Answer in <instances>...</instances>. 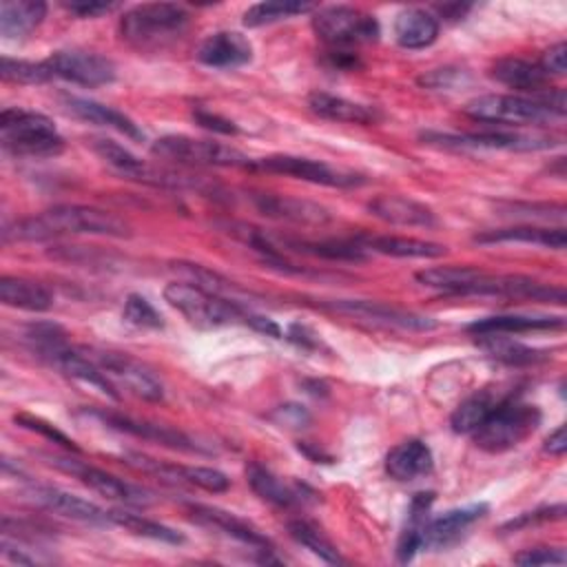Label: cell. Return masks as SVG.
I'll return each instance as SVG.
<instances>
[{"label": "cell", "mask_w": 567, "mask_h": 567, "mask_svg": "<svg viewBox=\"0 0 567 567\" xmlns=\"http://www.w3.org/2000/svg\"><path fill=\"white\" fill-rule=\"evenodd\" d=\"M66 235H100V237H128L131 226L111 210L80 204H60L38 215L24 217L4 226L2 241H49Z\"/></svg>", "instance_id": "cell-1"}, {"label": "cell", "mask_w": 567, "mask_h": 567, "mask_svg": "<svg viewBox=\"0 0 567 567\" xmlns=\"http://www.w3.org/2000/svg\"><path fill=\"white\" fill-rule=\"evenodd\" d=\"M190 13L175 2H144L122 13L120 35L137 51H162L188 29Z\"/></svg>", "instance_id": "cell-2"}, {"label": "cell", "mask_w": 567, "mask_h": 567, "mask_svg": "<svg viewBox=\"0 0 567 567\" xmlns=\"http://www.w3.org/2000/svg\"><path fill=\"white\" fill-rule=\"evenodd\" d=\"M0 144L13 157H53L62 153L64 137L51 117L11 106L0 113Z\"/></svg>", "instance_id": "cell-3"}, {"label": "cell", "mask_w": 567, "mask_h": 567, "mask_svg": "<svg viewBox=\"0 0 567 567\" xmlns=\"http://www.w3.org/2000/svg\"><path fill=\"white\" fill-rule=\"evenodd\" d=\"M164 299L168 301V306L179 310L188 323L197 328H217L230 323L246 326L250 312L237 301L226 299L190 281H171L164 288Z\"/></svg>", "instance_id": "cell-4"}, {"label": "cell", "mask_w": 567, "mask_h": 567, "mask_svg": "<svg viewBox=\"0 0 567 567\" xmlns=\"http://www.w3.org/2000/svg\"><path fill=\"white\" fill-rule=\"evenodd\" d=\"M540 410L529 403H518L514 399H503L489 416L472 432L474 445L489 452H507L520 445L527 436H532L540 425Z\"/></svg>", "instance_id": "cell-5"}, {"label": "cell", "mask_w": 567, "mask_h": 567, "mask_svg": "<svg viewBox=\"0 0 567 567\" xmlns=\"http://www.w3.org/2000/svg\"><path fill=\"white\" fill-rule=\"evenodd\" d=\"M465 115L496 126H545L565 115L551 111L538 97L527 95H503V93H487L470 100L465 104Z\"/></svg>", "instance_id": "cell-6"}, {"label": "cell", "mask_w": 567, "mask_h": 567, "mask_svg": "<svg viewBox=\"0 0 567 567\" xmlns=\"http://www.w3.org/2000/svg\"><path fill=\"white\" fill-rule=\"evenodd\" d=\"M312 29L317 38L332 49L372 44L379 40L381 33V27L374 16L346 4L315 9Z\"/></svg>", "instance_id": "cell-7"}, {"label": "cell", "mask_w": 567, "mask_h": 567, "mask_svg": "<svg viewBox=\"0 0 567 567\" xmlns=\"http://www.w3.org/2000/svg\"><path fill=\"white\" fill-rule=\"evenodd\" d=\"M157 159H168L184 166H248L250 157L239 148L213 140L190 135H162L151 144Z\"/></svg>", "instance_id": "cell-8"}, {"label": "cell", "mask_w": 567, "mask_h": 567, "mask_svg": "<svg viewBox=\"0 0 567 567\" xmlns=\"http://www.w3.org/2000/svg\"><path fill=\"white\" fill-rule=\"evenodd\" d=\"M250 168L252 171H264V173L288 175V177H295V179H301V182H310V184L337 186V188H352V186H359V184L365 182L357 173L332 168L326 162L301 157V155H288V153L252 159Z\"/></svg>", "instance_id": "cell-9"}, {"label": "cell", "mask_w": 567, "mask_h": 567, "mask_svg": "<svg viewBox=\"0 0 567 567\" xmlns=\"http://www.w3.org/2000/svg\"><path fill=\"white\" fill-rule=\"evenodd\" d=\"M427 144H439L447 148H487V151H545L560 142L554 135L538 133H520V131H481V133H423Z\"/></svg>", "instance_id": "cell-10"}, {"label": "cell", "mask_w": 567, "mask_h": 567, "mask_svg": "<svg viewBox=\"0 0 567 567\" xmlns=\"http://www.w3.org/2000/svg\"><path fill=\"white\" fill-rule=\"evenodd\" d=\"M86 354L102 368V372L115 383V388H124L137 399L153 401V403L164 399V385L157 379V374L151 368H146L142 361L133 359L131 354L111 352V350H97Z\"/></svg>", "instance_id": "cell-11"}, {"label": "cell", "mask_w": 567, "mask_h": 567, "mask_svg": "<svg viewBox=\"0 0 567 567\" xmlns=\"http://www.w3.org/2000/svg\"><path fill=\"white\" fill-rule=\"evenodd\" d=\"M321 308L348 315L361 321H370L377 326L385 328H399V330H410V332H427L436 328V321L432 317L403 310L383 301H368V299H330L321 301Z\"/></svg>", "instance_id": "cell-12"}, {"label": "cell", "mask_w": 567, "mask_h": 567, "mask_svg": "<svg viewBox=\"0 0 567 567\" xmlns=\"http://www.w3.org/2000/svg\"><path fill=\"white\" fill-rule=\"evenodd\" d=\"M51 465H55L58 470L75 476L80 483H84L89 489H93L95 494L109 498V501H117V503H128V505H146L151 503V492L135 487L100 467H93L84 461H78L75 456H44Z\"/></svg>", "instance_id": "cell-13"}, {"label": "cell", "mask_w": 567, "mask_h": 567, "mask_svg": "<svg viewBox=\"0 0 567 567\" xmlns=\"http://www.w3.org/2000/svg\"><path fill=\"white\" fill-rule=\"evenodd\" d=\"M53 78L80 84V86H102L115 80V64L106 55L84 49H64L51 53L47 60Z\"/></svg>", "instance_id": "cell-14"}, {"label": "cell", "mask_w": 567, "mask_h": 567, "mask_svg": "<svg viewBox=\"0 0 567 567\" xmlns=\"http://www.w3.org/2000/svg\"><path fill=\"white\" fill-rule=\"evenodd\" d=\"M22 496L35 505L38 509L71 518V520H80V523H89V525H111L109 512L102 509L100 505L75 496L66 489L53 487V485H38L31 483L22 489Z\"/></svg>", "instance_id": "cell-15"}, {"label": "cell", "mask_w": 567, "mask_h": 567, "mask_svg": "<svg viewBox=\"0 0 567 567\" xmlns=\"http://www.w3.org/2000/svg\"><path fill=\"white\" fill-rule=\"evenodd\" d=\"M86 416H93L97 421H102L106 427L115 430V432H124L144 441H153L173 450H182V452H208L202 443H197L195 439H190L188 434H184L182 430L168 427V425H159V423H151V421H140L120 412H111V410H102V408H93L86 410Z\"/></svg>", "instance_id": "cell-16"}, {"label": "cell", "mask_w": 567, "mask_h": 567, "mask_svg": "<svg viewBox=\"0 0 567 567\" xmlns=\"http://www.w3.org/2000/svg\"><path fill=\"white\" fill-rule=\"evenodd\" d=\"M252 206L270 219L301 224V226H323L330 221V210L317 202L277 195V193H250Z\"/></svg>", "instance_id": "cell-17"}, {"label": "cell", "mask_w": 567, "mask_h": 567, "mask_svg": "<svg viewBox=\"0 0 567 567\" xmlns=\"http://www.w3.org/2000/svg\"><path fill=\"white\" fill-rule=\"evenodd\" d=\"M246 481H248L250 489L261 501L277 505V507H297V505L312 501V496H315V492L310 487L292 483V481H284L281 476H277L275 472H270L268 467H264L257 461L246 465Z\"/></svg>", "instance_id": "cell-18"}, {"label": "cell", "mask_w": 567, "mask_h": 567, "mask_svg": "<svg viewBox=\"0 0 567 567\" xmlns=\"http://www.w3.org/2000/svg\"><path fill=\"white\" fill-rule=\"evenodd\" d=\"M186 512L195 523L219 529L226 536H230V538H235L244 545L257 547L259 551L272 549V543H270L268 536H264L257 527H252L248 520L235 516L233 512H226V509L215 507V505H202V503H188Z\"/></svg>", "instance_id": "cell-19"}, {"label": "cell", "mask_w": 567, "mask_h": 567, "mask_svg": "<svg viewBox=\"0 0 567 567\" xmlns=\"http://www.w3.org/2000/svg\"><path fill=\"white\" fill-rule=\"evenodd\" d=\"M487 503H472L465 507H454L436 518H427L423 529V549H443L456 543L465 529H470L478 518L487 514Z\"/></svg>", "instance_id": "cell-20"}, {"label": "cell", "mask_w": 567, "mask_h": 567, "mask_svg": "<svg viewBox=\"0 0 567 567\" xmlns=\"http://www.w3.org/2000/svg\"><path fill=\"white\" fill-rule=\"evenodd\" d=\"M195 58L213 69H237L250 62L252 44L237 31H215L199 42Z\"/></svg>", "instance_id": "cell-21"}, {"label": "cell", "mask_w": 567, "mask_h": 567, "mask_svg": "<svg viewBox=\"0 0 567 567\" xmlns=\"http://www.w3.org/2000/svg\"><path fill=\"white\" fill-rule=\"evenodd\" d=\"M44 359L51 365H55L60 372H64L69 379H75L111 399H120L115 383L102 372V368L86 352L82 354L80 350H73L66 343H62L55 350H51Z\"/></svg>", "instance_id": "cell-22"}, {"label": "cell", "mask_w": 567, "mask_h": 567, "mask_svg": "<svg viewBox=\"0 0 567 567\" xmlns=\"http://www.w3.org/2000/svg\"><path fill=\"white\" fill-rule=\"evenodd\" d=\"M270 244L281 252H297V255H308V257H319V259H330V261H365L368 252L357 246L354 241H334V239H323V241H312V239H301L292 235H279V233H268Z\"/></svg>", "instance_id": "cell-23"}, {"label": "cell", "mask_w": 567, "mask_h": 567, "mask_svg": "<svg viewBox=\"0 0 567 567\" xmlns=\"http://www.w3.org/2000/svg\"><path fill=\"white\" fill-rule=\"evenodd\" d=\"M370 215L392 226H416V228H434L439 224L436 213L410 197L403 195H379L368 202Z\"/></svg>", "instance_id": "cell-24"}, {"label": "cell", "mask_w": 567, "mask_h": 567, "mask_svg": "<svg viewBox=\"0 0 567 567\" xmlns=\"http://www.w3.org/2000/svg\"><path fill=\"white\" fill-rule=\"evenodd\" d=\"M357 246H361L365 252H379L390 257H403V259H436L447 252V246L416 239V237H399V235H359L352 239Z\"/></svg>", "instance_id": "cell-25"}, {"label": "cell", "mask_w": 567, "mask_h": 567, "mask_svg": "<svg viewBox=\"0 0 567 567\" xmlns=\"http://www.w3.org/2000/svg\"><path fill=\"white\" fill-rule=\"evenodd\" d=\"M565 317L554 315H494L476 319L467 326V332L474 337L487 334H523L538 330H563Z\"/></svg>", "instance_id": "cell-26"}, {"label": "cell", "mask_w": 567, "mask_h": 567, "mask_svg": "<svg viewBox=\"0 0 567 567\" xmlns=\"http://www.w3.org/2000/svg\"><path fill=\"white\" fill-rule=\"evenodd\" d=\"M62 104H64L66 113H71L73 117H78L82 122L113 128V131H117V133H122L131 140H144L142 128L128 115H124L122 111H117L113 106H106V104L95 102V100L78 97V95H66L62 100Z\"/></svg>", "instance_id": "cell-27"}, {"label": "cell", "mask_w": 567, "mask_h": 567, "mask_svg": "<svg viewBox=\"0 0 567 567\" xmlns=\"http://www.w3.org/2000/svg\"><path fill=\"white\" fill-rule=\"evenodd\" d=\"M434 456L427 443L421 439H408L396 443L385 456V472L390 478L408 483L432 472Z\"/></svg>", "instance_id": "cell-28"}, {"label": "cell", "mask_w": 567, "mask_h": 567, "mask_svg": "<svg viewBox=\"0 0 567 567\" xmlns=\"http://www.w3.org/2000/svg\"><path fill=\"white\" fill-rule=\"evenodd\" d=\"M308 109L330 122H343V124H374L381 113L374 106L332 95L326 91H312L308 95Z\"/></svg>", "instance_id": "cell-29"}, {"label": "cell", "mask_w": 567, "mask_h": 567, "mask_svg": "<svg viewBox=\"0 0 567 567\" xmlns=\"http://www.w3.org/2000/svg\"><path fill=\"white\" fill-rule=\"evenodd\" d=\"M476 244H534V246H543V248H554V250H563L567 244V233L563 226L556 228H547V226H507V228H494V230H485L478 233L474 237Z\"/></svg>", "instance_id": "cell-30"}, {"label": "cell", "mask_w": 567, "mask_h": 567, "mask_svg": "<svg viewBox=\"0 0 567 567\" xmlns=\"http://www.w3.org/2000/svg\"><path fill=\"white\" fill-rule=\"evenodd\" d=\"M394 38L403 49H425L439 38V20L425 9H403L394 18Z\"/></svg>", "instance_id": "cell-31"}, {"label": "cell", "mask_w": 567, "mask_h": 567, "mask_svg": "<svg viewBox=\"0 0 567 567\" xmlns=\"http://www.w3.org/2000/svg\"><path fill=\"white\" fill-rule=\"evenodd\" d=\"M492 78L509 89L538 95L549 89V75L538 66V62H527L523 58H503L492 66Z\"/></svg>", "instance_id": "cell-32"}, {"label": "cell", "mask_w": 567, "mask_h": 567, "mask_svg": "<svg viewBox=\"0 0 567 567\" xmlns=\"http://www.w3.org/2000/svg\"><path fill=\"white\" fill-rule=\"evenodd\" d=\"M47 4L42 0H16L0 4V35L18 40L42 24Z\"/></svg>", "instance_id": "cell-33"}, {"label": "cell", "mask_w": 567, "mask_h": 567, "mask_svg": "<svg viewBox=\"0 0 567 567\" xmlns=\"http://www.w3.org/2000/svg\"><path fill=\"white\" fill-rule=\"evenodd\" d=\"M0 301L9 308L29 312H44L53 306V297L42 284L11 275L0 279Z\"/></svg>", "instance_id": "cell-34"}, {"label": "cell", "mask_w": 567, "mask_h": 567, "mask_svg": "<svg viewBox=\"0 0 567 567\" xmlns=\"http://www.w3.org/2000/svg\"><path fill=\"white\" fill-rule=\"evenodd\" d=\"M432 503H434V492L414 494V498L410 503V512H408V525L396 545L399 563H410L416 556V551L423 549V529H425Z\"/></svg>", "instance_id": "cell-35"}, {"label": "cell", "mask_w": 567, "mask_h": 567, "mask_svg": "<svg viewBox=\"0 0 567 567\" xmlns=\"http://www.w3.org/2000/svg\"><path fill=\"white\" fill-rule=\"evenodd\" d=\"M481 268L474 266H432L419 270L414 277L427 288H436L452 295H465L470 286L481 277Z\"/></svg>", "instance_id": "cell-36"}, {"label": "cell", "mask_w": 567, "mask_h": 567, "mask_svg": "<svg viewBox=\"0 0 567 567\" xmlns=\"http://www.w3.org/2000/svg\"><path fill=\"white\" fill-rule=\"evenodd\" d=\"M109 518H111V525H117V527H122L135 536H142V538H151V540H159V543H168V545L184 543V536L177 529H173L164 523L144 518L140 514H131L124 509H109Z\"/></svg>", "instance_id": "cell-37"}, {"label": "cell", "mask_w": 567, "mask_h": 567, "mask_svg": "<svg viewBox=\"0 0 567 567\" xmlns=\"http://www.w3.org/2000/svg\"><path fill=\"white\" fill-rule=\"evenodd\" d=\"M498 403H501V401H496L487 390L467 396L465 401L458 403V408H456V410L452 412V416H450L452 430L458 432V434H472V432L489 416V412H492Z\"/></svg>", "instance_id": "cell-38"}, {"label": "cell", "mask_w": 567, "mask_h": 567, "mask_svg": "<svg viewBox=\"0 0 567 567\" xmlns=\"http://www.w3.org/2000/svg\"><path fill=\"white\" fill-rule=\"evenodd\" d=\"M288 534L292 536V540L303 545L308 551H312L321 560H326L330 565L343 563V558H341L339 549L332 545V540L317 525H312L310 520H303V518L290 520L288 523Z\"/></svg>", "instance_id": "cell-39"}, {"label": "cell", "mask_w": 567, "mask_h": 567, "mask_svg": "<svg viewBox=\"0 0 567 567\" xmlns=\"http://www.w3.org/2000/svg\"><path fill=\"white\" fill-rule=\"evenodd\" d=\"M315 7L308 2H292V0H275V2H257L250 4L244 11V24L246 27H264V24H272L306 11H312Z\"/></svg>", "instance_id": "cell-40"}, {"label": "cell", "mask_w": 567, "mask_h": 567, "mask_svg": "<svg viewBox=\"0 0 567 567\" xmlns=\"http://www.w3.org/2000/svg\"><path fill=\"white\" fill-rule=\"evenodd\" d=\"M481 346L485 348V352L503 363H534L538 359H545V352H538L534 348H527L523 343H516L503 334H487V337H478Z\"/></svg>", "instance_id": "cell-41"}, {"label": "cell", "mask_w": 567, "mask_h": 567, "mask_svg": "<svg viewBox=\"0 0 567 567\" xmlns=\"http://www.w3.org/2000/svg\"><path fill=\"white\" fill-rule=\"evenodd\" d=\"M0 75L4 82H11V84H44L53 80V73L44 60L33 62V60H20L9 55H2L0 60Z\"/></svg>", "instance_id": "cell-42"}, {"label": "cell", "mask_w": 567, "mask_h": 567, "mask_svg": "<svg viewBox=\"0 0 567 567\" xmlns=\"http://www.w3.org/2000/svg\"><path fill=\"white\" fill-rule=\"evenodd\" d=\"M122 319L135 328H148L157 330L164 326L162 315L155 310V306L142 297V295H128L122 308Z\"/></svg>", "instance_id": "cell-43"}, {"label": "cell", "mask_w": 567, "mask_h": 567, "mask_svg": "<svg viewBox=\"0 0 567 567\" xmlns=\"http://www.w3.org/2000/svg\"><path fill=\"white\" fill-rule=\"evenodd\" d=\"M13 421H16V425H20L22 430L35 432V434L49 439L51 443H58L60 447H64V450H69V452H80V445H78L73 439H69L62 430H58L53 423H49V421L42 419V416H33V414L20 412V414L13 416Z\"/></svg>", "instance_id": "cell-44"}, {"label": "cell", "mask_w": 567, "mask_h": 567, "mask_svg": "<svg viewBox=\"0 0 567 567\" xmlns=\"http://www.w3.org/2000/svg\"><path fill=\"white\" fill-rule=\"evenodd\" d=\"M503 215L516 217H534V219H565L563 204H507Z\"/></svg>", "instance_id": "cell-45"}, {"label": "cell", "mask_w": 567, "mask_h": 567, "mask_svg": "<svg viewBox=\"0 0 567 567\" xmlns=\"http://www.w3.org/2000/svg\"><path fill=\"white\" fill-rule=\"evenodd\" d=\"M567 554L558 547H532V549H523L520 554L514 556L516 565H525V567H534V565H565Z\"/></svg>", "instance_id": "cell-46"}, {"label": "cell", "mask_w": 567, "mask_h": 567, "mask_svg": "<svg viewBox=\"0 0 567 567\" xmlns=\"http://www.w3.org/2000/svg\"><path fill=\"white\" fill-rule=\"evenodd\" d=\"M270 421L281 427H306L310 423V412L299 403H284L270 412Z\"/></svg>", "instance_id": "cell-47"}, {"label": "cell", "mask_w": 567, "mask_h": 567, "mask_svg": "<svg viewBox=\"0 0 567 567\" xmlns=\"http://www.w3.org/2000/svg\"><path fill=\"white\" fill-rule=\"evenodd\" d=\"M193 120L199 126H204V128H208L213 133H221V135H239L241 133V128L233 120H228L224 115H217V113H213L208 109H195L193 111Z\"/></svg>", "instance_id": "cell-48"}, {"label": "cell", "mask_w": 567, "mask_h": 567, "mask_svg": "<svg viewBox=\"0 0 567 567\" xmlns=\"http://www.w3.org/2000/svg\"><path fill=\"white\" fill-rule=\"evenodd\" d=\"M565 516V505H551V507H543V509H534V512H525L518 518H512L509 523H505L503 529H520L534 523H545V520H560Z\"/></svg>", "instance_id": "cell-49"}, {"label": "cell", "mask_w": 567, "mask_h": 567, "mask_svg": "<svg viewBox=\"0 0 567 567\" xmlns=\"http://www.w3.org/2000/svg\"><path fill=\"white\" fill-rule=\"evenodd\" d=\"M117 4L115 2H100V0H73L64 2V9L71 11L78 18H97L109 11H113Z\"/></svg>", "instance_id": "cell-50"}, {"label": "cell", "mask_w": 567, "mask_h": 567, "mask_svg": "<svg viewBox=\"0 0 567 567\" xmlns=\"http://www.w3.org/2000/svg\"><path fill=\"white\" fill-rule=\"evenodd\" d=\"M463 75V71L445 66V69H432L430 73L419 78V84L425 89H452L454 82Z\"/></svg>", "instance_id": "cell-51"}, {"label": "cell", "mask_w": 567, "mask_h": 567, "mask_svg": "<svg viewBox=\"0 0 567 567\" xmlns=\"http://www.w3.org/2000/svg\"><path fill=\"white\" fill-rule=\"evenodd\" d=\"M565 53H567V47H565V42H556L554 47H549L545 53H543V58H540V62H538V66L551 78V75H565Z\"/></svg>", "instance_id": "cell-52"}, {"label": "cell", "mask_w": 567, "mask_h": 567, "mask_svg": "<svg viewBox=\"0 0 567 567\" xmlns=\"http://www.w3.org/2000/svg\"><path fill=\"white\" fill-rule=\"evenodd\" d=\"M286 337H288L290 341H295V343L303 346V348H317V346H319L317 334H312L306 326H299V323L290 326V328H288V332H286Z\"/></svg>", "instance_id": "cell-53"}, {"label": "cell", "mask_w": 567, "mask_h": 567, "mask_svg": "<svg viewBox=\"0 0 567 567\" xmlns=\"http://www.w3.org/2000/svg\"><path fill=\"white\" fill-rule=\"evenodd\" d=\"M545 452L554 454V456H563L567 450V439H565V425H558L547 439H545Z\"/></svg>", "instance_id": "cell-54"}, {"label": "cell", "mask_w": 567, "mask_h": 567, "mask_svg": "<svg viewBox=\"0 0 567 567\" xmlns=\"http://www.w3.org/2000/svg\"><path fill=\"white\" fill-rule=\"evenodd\" d=\"M297 447H299L310 461H315V463H332V456H330V454H326V452L312 447L310 443H299Z\"/></svg>", "instance_id": "cell-55"}, {"label": "cell", "mask_w": 567, "mask_h": 567, "mask_svg": "<svg viewBox=\"0 0 567 567\" xmlns=\"http://www.w3.org/2000/svg\"><path fill=\"white\" fill-rule=\"evenodd\" d=\"M439 11L447 20H456V18H463L470 11V4H445V7H439Z\"/></svg>", "instance_id": "cell-56"}]
</instances>
